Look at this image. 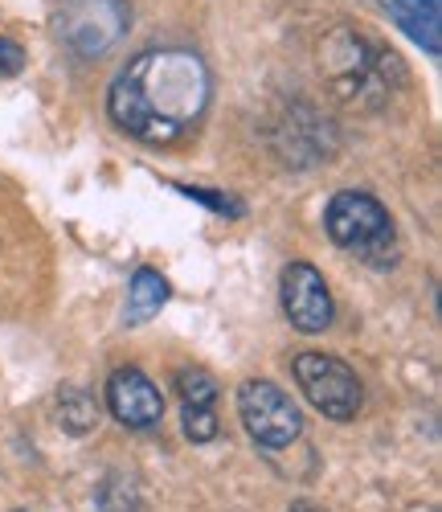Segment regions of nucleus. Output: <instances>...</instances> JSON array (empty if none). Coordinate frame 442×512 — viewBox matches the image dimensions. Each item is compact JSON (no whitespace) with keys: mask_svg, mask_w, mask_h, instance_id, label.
Returning a JSON list of instances; mask_svg holds the SVG:
<instances>
[{"mask_svg":"<svg viewBox=\"0 0 442 512\" xmlns=\"http://www.w3.org/2000/svg\"><path fill=\"white\" fill-rule=\"evenodd\" d=\"M209 66L193 50H144L131 58L107 95L111 119L144 144H176L209 107Z\"/></svg>","mask_w":442,"mask_h":512,"instance_id":"nucleus-1","label":"nucleus"},{"mask_svg":"<svg viewBox=\"0 0 442 512\" xmlns=\"http://www.w3.org/2000/svg\"><path fill=\"white\" fill-rule=\"evenodd\" d=\"M320 74L348 107H385L406 87V66L397 54L348 25H336L320 41Z\"/></svg>","mask_w":442,"mask_h":512,"instance_id":"nucleus-2","label":"nucleus"},{"mask_svg":"<svg viewBox=\"0 0 442 512\" xmlns=\"http://www.w3.org/2000/svg\"><path fill=\"white\" fill-rule=\"evenodd\" d=\"M328 238L348 250L352 259H361L369 267H393L397 263V226L389 218V209L369 197V193H336L324 213Z\"/></svg>","mask_w":442,"mask_h":512,"instance_id":"nucleus-3","label":"nucleus"},{"mask_svg":"<svg viewBox=\"0 0 442 512\" xmlns=\"http://www.w3.org/2000/svg\"><path fill=\"white\" fill-rule=\"evenodd\" d=\"M54 29L78 58H103L131 29L127 0H58Z\"/></svg>","mask_w":442,"mask_h":512,"instance_id":"nucleus-4","label":"nucleus"},{"mask_svg":"<svg viewBox=\"0 0 442 512\" xmlns=\"http://www.w3.org/2000/svg\"><path fill=\"white\" fill-rule=\"evenodd\" d=\"M238 414H242L246 435L258 447H267V451H283V447H291L303 435L299 406L291 402V394H283L275 381H267V377L242 381V390H238Z\"/></svg>","mask_w":442,"mask_h":512,"instance_id":"nucleus-5","label":"nucleus"},{"mask_svg":"<svg viewBox=\"0 0 442 512\" xmlns=\"http://www.w3.org/2000/svg\"><path fill=\"white\" fill-rule=\"evenodd\" d=\"M291 369H295V381H299L303 398L312 402L324 418L348 422V418L361 414V402H365L361 377L352 373V365H344L340 357H328V353H299Z\"/></svg>","mask_w":442,"mask_h":512,"instance_id":"nucleus-6","label":"nucleus"},{"mask_svg":"<svg viewBox=\"0 0 442 512\" xmlns=\"http://www.w3.org/2000/svg\"><path fill=\"white\" fill-rule=\"evenodd\" d=\"M283 316L307 336L332 324V291L312 263H291L283 271Z\"/></svg>","mask_w":442,"mask_h":512,"instance_id":"nucleus-7","label":"nucleus"},{"mask_svg":"<svg viewBox=\"0 0 442 512\" xmlns=\"http://www.w3.org/2000/svg\"><path fill=\"white\" fill-rule=\"evenodd\" d=\"M107 410L131 431H148L164 418V394L144 369H115L107 381Z\"/></svg>","mask_w":442,"mask_h":512,"instance_id":"nucleus-8","label":"nucleus"},{"mask_svg":"<svg viewBox=\"0 0 442 512\" xmlns=\"http://www.w3.org/2000/svg\"><path fill=\"white\" fill-rule=\"evenodd\" d=\"M389 17L397 21L414 46H422L430 58L442 54V0H385Z\"/></svg>","mask_w":442,"mask_h":512,"instance_id":"nucleus-9","label":"nucleus"},{"mask_svg":"<svg viewBox=\"0 0 442 512\" xmlns=\"http://www.w3.org/2000/svg\"><path fill=\"white\" fill-rule=\"evenodd\" d=\"M168 304V279L152 267H140L127 287V324H144Z\"/></svg>","mask_w":442,"mask_h":512,"instance_id":"nucleus-10","label":"nucleus"},{"mask_svg":"<svg viewBox=\"0 0 442 512\" xmlns=\"http://www.w3.org/2000/svg\"><path fill=\"white\" fill-rule=\"evenodd\" d=\"M58 422L66 426L70 435H86V431H91V426L99 422L95 398L86 394V390H78V386H66V390L58 394Z\"/></svg>","mask_w":442,"mask_h":512,"instance_id":"nucleus-11","label":"nucleus"},{"mask_svg":"<svg viewBox=\"0 0 442 512\" xmlns=\"http://www.w3.org/2000/svg\"><path fill=\"white\" fill-rule=\"evenodd\" d=\"M176 394L185 406H213L217 402V381L205 369H181L176 373Z\"/></svg>","mask_w":442,"mask_h":512,"instance_id":"nucleus-12","label":"nucleus"},{"mask_svg":"<svg viewBox=\"0 0 442 512\" xmlns=\"http://www.w3.org/2000/svg\"><path fill=\"white\" fill-rule=\"evenodd\" d=\"M217 431H221V422H217L213 406H185V435L193 443H209V439H217Z\"/></svg>","mask_w":442,"mask_h":512,"instance_id":"nucleus-13","label":"nucleus"},{"mask_svg":"<svg viewBox=\"0 0 442 512\" xmlns=\"http://www.w3.org/2000/svg\"><path fill=\"white\" fill-rule=\"evenodd\" d=\"M21 66H25L21 46H17V41H9V37H0V70H5V74H21Z\"/></svg>","mask_w":442,"mask_h":512,"instance_id":"nucleus-14","label":"nucleus"},{"mask_svg":"<svg viewBox=\"0 0 442 512\" xmlns=\"http://www.w3.org/2000/svg\"><path fill=\"white\" fill-rule=\"evenodd\" d=\"M291 512H328L324 504H312V500H299V504H291Z\"/></svg>","mask_w":442,"mask_h":512,"instance_id":"nucleus-15","label":"nucleus"},{"mask_svg":"<svg viewBox=\"0 0 442 512\" xmlns=\"http://www.w3.org/2000/svg\"><path fill=\"white\" fill-rule=\"evenodd\" d=\"M17 512H29V508H17Z\"/></svg>","mask_w":442,"mask_h":512,"instance_id":"nucleus-16","label":"nucleus"}]
</instances>
